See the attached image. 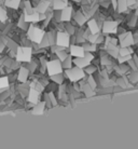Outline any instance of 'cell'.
<instances>
[{
    "label": "cell",
    "instance_id": "cell-24",
    "mask_svg": "<svg viewBox=\"0 0 138 149\" xmlns=\"http://www.w3.org/2000/svg\"><path fill=\"white\" fill-rule=\"evenodd\" d=\"M9 84H10V82H9V78H8L7 76L0 77V90L7 89Z\"/></svg>",
    "mask_w": 138,
    "mask_h": 149
},
{
    "label": "cell",
    "instance_id": "cell-22",
    "mask_svg": "<svg viewBox=\"0 0 138 149\" xmlns=\"http://www.w3.org/2000/svg\"><path fill=\"white\" fill-rule=\"evenodd\" d=\"M128 4H127L126 0H118V12L119 13H123L127 10Z\"/></svg>",
    "mask_w": 138,
    "mask_h": 149
},
{
    "label": "cell",
    "instance_id": "cell-4",
    "mask_svg": "<svg viewBox=\"0 0 138 149\" xmlns=\"http://www.w3.org/2000/svg\"><path fill=\"white\" fill-rule=\"evenodd\" d=\"M45 68H46L48 74L50 77L63 72V64H62L60 60H52L50 62H46L45 63Z\"/></svg>",
    "mask_w": 138,
    "mask_h": 149
},
{
    "label": "cell",
    "instance_id": "cell-18",
    "mask_svg": "<svg viewBox=\"0 0 138 149\" xmlns=\"http://www.w3.org/2000/svg\"><path fill=\"white\" fill-rule=\"evenodd\" d=\"M68 0H53V8L56 11H62L63 9L68 7Z\"/></svg>",
    "mask_w": 138,
    "mask_h": 149
},
{
    "label": "cell",
    "instance_id": "cell-12",
    "mask_svg": "<svg viewBox=\"0 0 138 149\" xmlns=\"http://www.w3.org/2000/svg\"><path fill=\"white\" fill-rule=\"evenodd\" d=\"M71 15H72V8L68 6L60 11V21L62 22H69L71 19Z\"/></svg>",
    "mask_w": 138,
    "mask_h": 149
},
{
    "label": "cell",
    "instance_id": "cell-6",
    "mask_svg": "<svg viewBox=\"0 0 138 149\" xmlns=\"http://www.w3.org/2000/svg\"><path fill=\"white\" fill-rule=\"evenodd\" d=\"M119 41L120 45H121V48H127V47H131L135 43L134 37H133V34L131 31H124V33H121L119 35Z\"/></svg>",
    "mask_w": 138,
    "mask_h": 149
},
{
    "label": "cell",
    "instance_id": "cell-29",
    "mask_svg": "<svg viewBox=\"0 0 138 149\" xmlns=\"http://www.w3.org/2000/svg\"><path fill=\"white\" fill-rule=\"evenodd\" d=\"M8 19V12L4 10L3 8L0 7V22L4 23Z\"/></svg>",
    "mask_w": 138,
    "mask_h": 149
},
{
    "label": "cell",
    "instance_id": "cell-3",
    "mask_svg": "<svg viewBox=\"0 0 138 149\" xmlns=\"http://www.w3.org/2000/svg\"><path fill=\"white\" fill-rule=\"evenodd\" d=\"M65 74L67 76V78L71 82H78L85 77V70H83L82 68H79L77 66H75V67L66 69L65 70Z\"/></svg>",
    "mask_w": 138,
    "mask_h": 149
},
{
    "label": "cell",
    "instance_id": "cell-5",
    "mask_svg": "<svg viewBox=\"0 0 138 149\" xmlns=\"http://www.w3.org/2000/svg\"><path fill=\"white\" fill-rule=\"evenodd\" d=\"M55 43L63 48H68L70 45V34L67 33L66 30L64 31H58L56 34V41Z\"/></svg>",
    "mask_w": 138,
    "mask_h": 149
},
{
    "label": "cell",
    "instance_id": "cell-31",
    "mask_svg": "<svg viewBox=\"0 0 138 149\" xmlns=\"http://www.w3.org/2000/svg\"><path fill=\"white\" fill-rule=\"evenodd\" d=\"M87 83H89V84H90L93 89H95V88H96L97 82H96V80L94 79L93 74H90V76H89V78H87Z\"/></svg>",
    "mask_w": 138,
    "mask_h": 149
},
{
    "label": "cell",
    "instance_id": "cell-13",
    "mask_svg": "<svg viewBox=\"0 0 138 149\" xmlns=\"http://www.w3.org/2000/svg\"><path fill=\"white\" fill-rule=\"evenodd\" d=\"M72 63L75 64V66H77V67H79V68H82V69H84V68L87 67V66H90V64H91L84 56H83V57L72 58Z\"/></svg>",
    "mask_w": 138,
    "mask_h": 149
},
{
    "label": "cell",
    "instance_id": "cell-15",
    "mask_svg": "<svg viewBox=\"0 0 138 149\" xmlns=\"http://www.w3.org/2000/svg\"><path fill=\"white\" fill-rule=\"evenodd\" d=\"M80 90H81L83 93L85 94V96H87V97H91V96H93V95H95L94 89L87 83V82L83 83V84L81 83V84H80Z\"/></svg>",
    "mask_w": 138,
    "mask_h": 149
},
{
    "label": "cell",
    "instance_id": "cell-28",
    "mask_svg": "<svg viewBox=\"0 0 138 149\" xmlns=\"http://www.w3.org/2000/svg\"><path fill=\"white\" fill-rule=\"evenodd\" d=\"M63 67H65L66 69L72 67V58H71L70 55L68 56V57L65 61H63Z\"/></svg>",
    "mask_w": 138,
    "mask_h": 149
},
{
    "label": "cell",
    "instance_id": "cell-27",
    "mask_svg": "<svg viewBox=\"0 0 138 149\" xmlns=\"http://www.w3.org/2000/svg\"><path fill=\"white\" fill-rule=\"evenodd\" d=\"M101 34L98 33V34H91L89 37H87V41L91 42V43H95L97 45V42H98V38H99Z\"/></svg>",
    "mask_w": 138,
    "mask_h": 149
},
{
    "label": "cell",
    "instance_id": "cell-30",
    "mask_svg": "<svg viewBox=\"0 0 138 149\" xmlns=\"http://www.w3.org/2000/svg\"><path fill=\"white\" fill-rule=\"evenodd\" d=\"M130 60H132V55H126V56H118V62L119 64H124L127 63Z\"/></svg>",
    "mask_w": 138,
    "mask_h": 149
},
{
    "label": "cell",
    "instance_id": "cell-9",
    "mask_svg": "<svg viewBox=\"0 0 138 149\" xmlns=\"http://www.w3.org/2000/svg\"><path fill=\"white\" fill-rule=\"evenodd\" d=\"M69 52H70L71 56H75V57H83V56L85 55V50H84V48L81 47V45H70Z\"/></svg>",
    "mask_w": 138,
    "mask_h": 149
},
{
    "label": "cell",
    "instance_id": "cell-32",
    "mask_svg": "<svg viewBox=\"0 0 138 149\" xmlns=\"http://www.w3.org/2000/svg\"><path fill=\"white\" fill-rule=\"evenodd\" d=\"M128 78H130V80H131L132 82H138V70L133 71V72L128 76Z\"/></svg>",
    "mask_w": 138,
    "mask_h": 149
},
{
    "label": "cell",
    "instance_id": "cell-10",
    "mask_svg": "<svg viewBox=\"0 0 138 149\" xmlns=\"http://www.w3.org/2000/svg\"><path fill=\"white\" fill-rule=\"evenodd\" d=\"M40 94H41L40 91H38V90L34 89V88H30L29 91H28V102L34 105L38 104L39 103Z\"/></svg>",
    "mask_w": 138,
    "mask_h": 149
},
{
    "label": "cell",
    "instance_id": "cell-1",
    "mask_svg": "<svg viewBox=\"0 0 138 149\" xmlns=\"http://www.w3.org/2000/svg\"><path fill=\"white\" fill-rule=\"evenodd\" d=\"M44 36H45V33L42 28H39V27L35 26L34 24H30L29 26H28V29H27V37H28V39H29L30 41L40 45L41 41L43 40Z\"/></svg>",
    "mask_w": 138,
    "mask_h": 149
},
{
    "label": "cell",
    "instance_id": "cell-36",
    "mask_svg": "<svg viewBox=\"0 0 138 149\" xmlns=\"http://www.w3.org/2000/svg\"><path fill=\"white\" fill-rule=\"evenodd\" d=\"M126 2H127V4H128V7L132 9V8L136 4V0H126Z\"/></svg>",
    "mask_w": 138,
    "mask_h": 149
},
{
    "label": "cell",
    "instance_id": "cell-35",
    "mask_svg": "<svg viewBox=\"0 0 138 149\" xmlns=\"http://www.w3.org/2000/svg\"><path fill=\"white\" fill-rule=\"evenodd\" d=\"M84 57H85L86 60L89 61L90 63L94 60V55H93V54H91V52H85V55H84Z\"/></svg>",
    "mask_w": 138,
    "mask_h": 149
},
{
    "label": "cell",
    "instance_id": "cell-7",
    "mask_svg": "<svg viewBox=\"0 0 138 149\" xmlns=\"http://www.w3.org/2000/svg\"><path fill=\"white\" fill-rule=\"evenodd\" d=\"M119 23L117 21H106L103 24V34L104 35H111L118 33Z\"/></svg>",
    "mask_w": 138,
    "mask_h": 149
},
{
    "label": "cell",
    "instance_id": "cell-16",
    "mask_svg": "<svg viewBox=\"0 0 138 149\" xmlns=\"http://www.w3.org/2000/svg\"><path fill=\"white\" fill-rule=\"evenodd\" d=\"M50 2L46 0H39V3L37 4V7L35 8V11L39 12V13H45L48 11Z\"/></svg>",
    "mask_w": 138,
    "mask_h": 149
},
{
    "label": "cell",
    "instance_id": "cell-26",
    "mask_svg": "<svg viewBox=\"0 0 138 149\" xmlns=\"http://www.w3.org/2000/svg\"><path fill=\"white\" fill-rule=\"evenodd\" d=\"M51 78L54 82H56V84H63L64 76L62 74H57L54 76H51Z\"/></svg>",
    "mask_w": 138,
    "mask_h": 149
},
{
    "label": "cell",
    "instance_id": "cell-2",
    "mask_svg": "<svg viewBox=\"0 0 138 149\" xmlns=\"http://www.w3.org/2000/svg\"><path fill=\"white\" fill-rule=\"evenodd\" d=\"M33 55V49L30 45H22L16 48V61L22 63H30Z\"/></svg>",
    "mask_w": 138,
    "mask_h": 149
},
{
    "label": "cell",
    "instance_id": "cell-11",
    "mask_svg": "<svg viewBox=\"0 0 138 149\" xmlns=\"http://www.w3.org/2000/svg\"><path fill=\"white\" fill-rule=\"evenodd\" d=\"M106 49H107V53L109 55L113 57V58H118L120 52V48L116 45H112L110 42H106Z\"/></svg>",
    "mask_w": 138,
    "mask_h": 149
},
{
    "label": "cell",
    "instance_id": "cell-19",
    "mask_svg": "<svg viewBox=\"0 0 138 149\" xmlns=\"http://www.w3.org/2000/svg\"><path fill=\"white\" fill-rule=\"evenodd\" d=\"M45 106H46L45 102H39L38 104L35 105L34 109H33V113L34 115H42L44 112Z\"/></svg>",
    "mask_w": 138,
    "mask_h": 149
},
{
    "label": "cell",
    "instance_id": "cell-14",
    "mask_svg": "<svg viewBox=\"0 0 138 149\" xmlns=\"http://www.w3.org/2000/svg\"><path fill=\"white\" fill-rule=\"evenodd\" d=\"M87 27H89V30L91 31V34H98V33H101V27L97 24V21L95 19H92L87 22Z\"/></svg>",
    "mask_w": 138,
    "mask_h": 149
},
{
    "label": "cell",
    "instance_id": "cell-8",
    "mask_svg": "<svg viewBox=\"0 0 138 149\" xmlns=\"http://www.w3.org/2000/svg\"><path fill=\"white\" fill-rule=\"evenodd\" d=\"M44 13H39V12L35 11L34 13L31 14H25L24 15V19L26 23H37V22H41L43 19H45Z\"/></svg>",
    "mask_w": 138,
    "mask_h": 149
},
{
    "label": "cell",
    "instance_id": "cell-21",
    "mask_svg": "<svg viewBox=\"0 0 138 149\" xmlns=\"http://www.w3.org/2000/svg\"><path fill=\"white\" fill-rule=\"evenodd\" d=\"M75 21L78 23L79 25H81V26H82L83 24L87 21V17L83 14L82 12H77V13H76V15H75Z\"/></svg>",
    "mask_w": 138,
    "mask_h": 149
},
{
    "label": "cell",
    "instance_id": "cell-17",
    "mask_svg": "<svg viewBox=\"0 0 138 149\" xmlns=\"http://www.w3.org/2000/svg\"><path fill=\"white\" fill-rule=\"evenodd\" d=\"M28 74H29V70L25 67H21L19 70V74H17V79H19V82L22 83H25L28 79Z\"/></svg>",
    "mask_w": 138,
    "mask_h": 149
},
{
    "label": "cell",
    "instance_id": "cell-25",
    "mask_svg": "<svg viewBox=\"0 0 138 149\" xmlns=\"http://www.w3.org/2000/svg\"><path fill=\"white\" fill-rule=\"evenodd\" d=\"M82 47L84 48L85 52H94L96 50V45L95 43H91V42H86Z\"/></svg>",
    "mask_w": 138,
    "mask_h": 149
},
{
    "label": "cell",
    "instance_id": "cell-20",
    "mask_svg": "<svg viewBox=\"0 0 138 149\" xmlns=\"http://www.w3.org/2000/svg\"><path fill=\"white\" fill-rule=\"evenodd\" d=\"M22 0H4V6L8 8H11V9H19V4H21Z\"/></svg>",
    "mask_w": 138,
    "mask_h": 149
},
{
    "label": "cell",
    "instance_id": "cell-34",
    "mask_svg": "<svg viewBox=\"0 0 138 149\" xmlns=\"http://www.w3.org/2000/svg\"><path fill=\"white\" fill-rule=\"evenodd\" d=\"M96 70V68L94 67V66H90V67H85V74H93Z\"/></svg>",
    "mask_w": 138,
    "mask_h": 149
},
{
    "label": "cell",
    "instance_id": "cell-33",
    "mask_svg": "<svg viewBox=\"0 0 138 149\" xmlns=\"http://www.w3.org/2000/svg\"><path fill=\"white\" fill-rule=\"evenodd\" d=\"M49 98H50V102L52 103L53 106H56L57 105V101H56V98H55V95L51 92V93H49Z\"/></svg>",
    "mask_w": 138,
    "mask_h": 149
},
{
    "label": "cell",
    "instance_id": "cell-23",
    "mask_svg": "<svg viewBox=\"0 0 138 149\" xmlns=\"http://www.w3.org/2000/svg\"><path fill=\"white\" fill-rule=\"evenodd\" d=\"M65 49H66V48H63V49H60V50H58V51H56V52H55L56 56H57V58H58V60H60L62 62H63V61H65L68 56H69L67 54V52L65 51Z\"/></svg>",
    "mask_w": 138,
    "mask_h": 149
}]
</instances>
